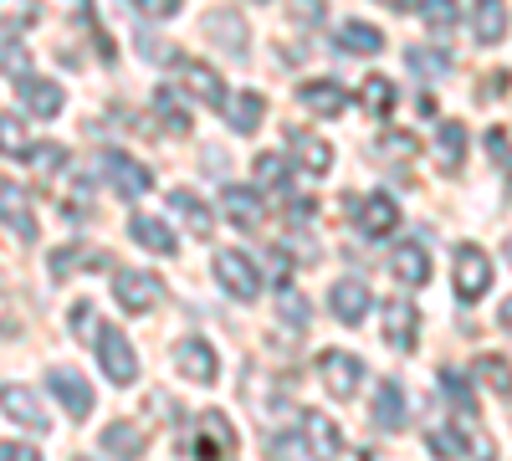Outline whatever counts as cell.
I'll use <instances>...</instances> for the list:
<instances>
[{
  "mask_svg": "<svg viewBox=\"0 0 512 461\" xmlns=\"http://www.w3.org/2000/svg\"><path fill=\"white\" fill-rule=\"evenodd\" d=\"M379 6H390V11H410V0H379Z\"/></svg>",
  "mask_w": 512,
  "mask_h": 461,
  "instance_id": "cell-51",
  "label": "cell"
},
{
  "mask_svg": "<svg viewBox=\"0 0 512 461\" xmlns=\"http://www.w3.org/2000/svg\"><path fill=\"white\" fill-rule=\"evenodd\" d=\"M297 103H303L313 118H338L349 108V88H344V82H333V77H313V82L297 88Z\"/></svg>",
  "mask_w": 512,
  "mask_h": 461,
  "instance_id": "cell-11",
  "label": "cell"
},
{
  "mask_svg": "<svg viewBox=\"0 0 512 461\" xmlns=\"http://www.w3.org/2000/svg\"><path fill=\"white\" fill-rule=\"evenodd\" d=\"M436 144H441V170H446V175H456V170H461V159H466V129H461L456 118H441Z\"/></svg>",
  "mask_w": 512,
  "mask_h": 461,
  "instance_id": "cell-30",
  "label": "cell"
},
{
  "mask_svg": "<svg viewBox=\"0 0 512 461\" xmlns=\"http://www.w3.org/2000/svg\"><path fill=\"white\" fill-rule=\"evenodd\" d=\"M487 149L497 154L502 170H512V154H507V134H502V129H492V134H487Z\"/></svg>",
  "mask_w": 512,
  "mask_h": 461,
  "instance_id": "cell-47",
  "label": "cell"
},
{
  "mask_svg": "<svg viewBox=\"0 0 512 461\" xmlns=\"http://www.w3.org/2000/svg\"><path fill=\"white\" fill-rule=\"evenodd\" d=\"M262 113H267L262 93H236L231 98V129L236 134H256V129H262Z\"/></svg>",
  "mask_w": 512,
  "mask_h": 461,
  "instance_id": "cell-31",
  "label": "cell"
},
{
  "mask_svg": "<svg viewBox=\"0 0 512 461\" xmlns=\"http://www.w3.org/2000/svg\"><path fill=\"white\" fill-rule=\"evenodd\" d=\"M98 175H103V185H108L113 195H123V200H144V195L154 190L149 164L134 159V154H123V149H103V154H98Z\"/></svg>",
  "mask_w": 512,
  "mask_h": 461,
  "instance_id": "cell-1",
  "label": "cell"
},
{
  "mask_svg": "<svg viewBox=\"0 0 512 461\" xmlns=\"http://www.w3.org/2000/svg\"><path fill=\"white\" fill-rule=\"evenodd\" d=\"M472 36L482 47H497L507 36V0H472Z\"/></svg>",
  "mask_w": 512,
  "mask_h": 461,
  "instance_id": "cell-22",
  "label": "cell"
},
{
  "mask_svg": "<svg viewBox=\"0 0 512 461\" xmlns=\"http://www.w3.org/2000/svg\"><path fill=\"white\" fill-rule=\"evenodd\" d=\"M425 446H431V456H436V461H461V456H466L461 436H456V431H446V426H436L431 436H425Z\"/></svg>",
  "mask_w": 512,
  "mask_h": 461,
  "instance_id": "cell-39",
  "label": "cell"
},
{
  "mask_svg": "<svg viewBox=\"0 0 512 461\" xmlns=\"http://www.w3.org/2000/svg\"><path fill=\"white\" fill-rule=\"evenodd\" d=\"M318 380L328 385L333 400H354L359 385H364V359L359 354H344V349H323L318 354Z\"/></svg>",
  "mask_w": 512,
  "mask_h": 461,
  "instance_id": "cell-4",
  "label": "cell"
},
{
  "mask_svg": "<svg viewBox=\"0 0 512 461\" xmlns=\"http://www.w3.org/2000/svg\"><path fill=\"white\" fill-rule=\"evenodd\" d=\"M36 16V0H0V26H31Z\"/></svg>",
  "mask_w": 512,
  "mask_h": 461,
  "instance_id": "cell-40",
  "label": "cell"
},
{
  "mask_svg": "<svg viewBox=\"0 0 512 461\" xmlns=\"http://www.w3.org/2000/svg\"><path fill=\"white\" fill-rule=\"evenodd\" d=\"M328 308H333V318L338 323H364V313H369V282H359V277H344V282H333V292H328Z\"/></svg>",
  "mask_w": 512,
  "mask_h": 461,
  "instance_id": "cell-17",
  "label": "cell"
},
{
  "mask_svg": "<svg viewBox=\"0 0 512 461\" xmlns=\"http://www.w3.org/2000/svg\"><path fill=\"white\" fill-rule=\"evenodd\" d=\"M0 410H6L11 415V421H21L26 431H52V415L47 410H41V400L26 390V385H0Z\"/></svg>",
  "mask_w": 512,
  "mask_h": 461,
  "instance_id": "cell-15",
  "label": "cell"
},
{
  "mask_svg": "<svg viewBox=\"0 0 512 461\" xmlns=\"http://www.w3.org/2000/svg\"><path fill=\"white\" fill-rule=\"evenodd\" d=\"M420 21L431 26L436 36H446L461 21V6H456V0H420Z\"/></svg>",
  "mask_w": 512,
  "mask_h": 461,
  "instance_id": "cell-35",
  "label": "cell"
},
{
  "mask_svg": "<svg viewBox=\"0 0 512 461\" xmlns=\"http://www.w3.org/2000/svg\"><path fill=\"white\" fill-rule=\"evenodd\" d=\"M0 144H6L11 154H21V149H26V134L16 129V118H0Z\"/></svg>",
  "mask_w": 512,
  "mask_h": 461,
  "instance_id": "cell-45",
  "label": "cell"
},
{
  "mask_svg": "<svg viewBox=\"0 0 512 461\" xmlns=\"http://www.w3.org/2000/svg\"><path fill=\"white\" fill-rule=\"evenodd\" d=\"M113 298H118V308H123V313H154V308L164 303V282H159L154 272H134V267H123V272L113 277Z\"/></svg>",
  "mask_w": 512,
  "mask_h": 461,
  "instance_id": "cell-5",
  "label": "cell"
},
{
  "mask_svg": "<svg viewBox=\"0 0 512 461\" xmlns=\"http://www.w3.org/2000/svg\"><path fill=\"white\" fill-rule=\"evenodd\" d=\"M185 0H134V11L149 16V21H169V16H180Z\"/></svg>",
  "mask_w": 512,
  "mask_h": 461,
  "instance_id": "cell-41",
  "label": "cell"
},
{
  "mask_svg": "<svg viewBox=\"0 0 512 461\" xmlns=\"http://www.w3.org/2000/svg\"><path fill=\"white\" fill-rule=\"evenodd\" d=\"M374 426L379 431H405L410 426V405H405L400 380H379V390H374Z\"/></svg>",
  "mask_w": 512,
  "mask_h": 461,
  "instance_id": "cell-18",
  "label": "cell"
},
{
  "mask_svg": "<svg viewBox=\"0 0 512 461\" xmlns=\"http://www.w3.org/2000/svg\"><path fill=\"white\" fill-rule=\"evenodd\" d=\"M16 328H21V313L11 308V298H6V292H0V339H11Z\"/></svg>",
  "mask_w": 512,
  "mask_h": 461,
  "instance_id": "cell-46",
  "label": "cell"
},
{
  "mask_svg": "<svg viewBox=\"0 0 512 461\" xmlns=\"http://www.w3.org/2000/svg\"><path fill=\"white\" fill-rule=\"evenodd\" d=\"M180 88L195 93V98L210 103V108H226V82L216 77V67H205V62H195V57L180 62Z\"/></svg>",
  "mask_w": 512,
  "mask_h": 461,
  "instance_id": "cell-16",
  "label": "cell"
},
{
  "mask_svg": "<svg viewBox=\"0 0 512 461\" xmlns=\"http://www.w3.org/2000/svg\"><path fill=\"white\" fill-rule=\"evenodd\" d=\"M0 67H6V77H11V82H21V77L31 72V57H26V47H6V52H0Z\"/></svg>",
  "mask_w": 512,
  "mask_h": 461,
  "instance_id": "cell-42",
  "label": "cell"
},
{
  "mask_svg": "<svg viewBox=\"0 0 512 461\" xmlns=\"http://www.w3.org/2000/svg\"><path fill=\"white\" fill-rule=\"evenodd\" d=\"M487 287H492V257L482 246H461L456 251V298L477 303V298H487Z\"/></svg>",
  "mask_w": 512,
  "mask_h": 461,
  "instance_id": "cell-8",
  "label": "cell"
},
{
  "mask_svg": "<svg viewBox=\"0 0 512 461\" xmlns=\"http://www.w3.org/2000/svg\"><path fill=\"white\" fill-rule=\"evenodd\" d=\"M169 205H175V216L185 221V231H190L195 241H210V236H216V211H210V205H205L195 190H175V195H169Z\"/></svg>",
  "mask_w": 512,
  "mask_h": 461,
  "instance_id": "cell-19",
  "label": "cell"
},
{
  "mask_svg": "<svg viewBox=\"0 0 512 461\" xmlns=\"http://www.w3.org/2000/svg\"><path fill=\"white\" fill-rule=\"evenodd\" d=\"M231 451H236V426L221 410H200L190 426V456L195 461H226Z\"/></svg>",
  "mask_w": 512,
  "mask_h": 461,
  "instance_id": "cell-2",
  "label": "cell"
},
{
  "mask_svg": "<svg viewBox=\"0 0 512 461\" xmlns=\"http://www.w3.org/2000/svg\"><path fill=\"white\" fill-rule=\"evenodd\" d=\"M0 221H6L21 241H36V216H31V200L16 190V185H6L0 180Z\"/></svg>",
  "mask_w": 512,
  "mask_h": 461,
  "instance_id": "cell-23",
  "label": "cell"
},
{
  "mask_svg": "<svg viewBox=\"0 0 512 461\" xmlns=\"http://www.w3.org/2000/svg\"><path fill=\"white\" fill-rule=\"evenodd\" d=\"M277 313H282V323H292V328H308V323H313V303H308L292 282L277 287Z\"/></svg>",
  "mask_w": 512,
  "mask_h": 461,
  "instance_id": "cell-33",
  "label": "cell"
},
{
  "mask_svg": "<svg viewBox=\"0 0 512 461\" xmlns=\"http://www.w3.org/2000/svg\"><path fill=\"white\" fill-rule=\"evenodd\" d=\"M338 52H354V57H379L384 52V31L369 21H344L338 26Z\"/></svg>",
  "mask_w": 512,
  "mask_h": 461,
  "instance_id": "cell-27",
  "label": "cell"
},
{
  "mask_svg": "<svg viewBox=\"0 0 512 461\" xmlns=\"http://www.w3.org/2000/svg\"><path fill=\"white\" fill-rule=\"evenodd\" d=\"M205 31H210V41H221V47L231 52V62H241L251 47H246V21H241V11H210L205 16Z\"/></svg>",
  "mask_w": 512,
  "mask_h": 461,
  "instance_id": "cell-20",
  "label": "cell"
},
{
  "mask_svg": "<svg viewBox=\"0 0 512 461\" xmlns=\"http://www.w3.org/2000/svg\"><path fill=\"white\" fill-rule=\"evenodd\" d=\"M472 369H477V380H482L487 390H497V395H512V364H507L502 354H482Z\"/></svg>",
  "mask_w": 512,
  "mask_h": 461,
  "instance_id": "cell-34",
  "label": "cell"
},
{
  "mask_svg": "<svg viewBox=\"0 0 512 461\" xmlns=\"http://www.w3.org/2000/svg\"><path fill=\"white\" fill-rule=\"evenodd\" d=\"M410 67H415L420 77H446V72H451V57H446L441 47H436V52H431V47H410Z\"/></svg>",
  "mask_w": 512,
  "mask_h": 461,
  "instance_id": "cell-38",
  "label": "cell"
},
{
  "mask_svg": "<svg viewBox=\"0 0 512 461\" xmlns=\"http://www.w3.org/2000/svg\"><path fill=\"white\" fill-rule=\"evenodd\" d=\"M93 349H98V364H103V374L113 385H134L139 380V354H134V344L123 339V328L103 323L93 333Z\"/></svg>",
  "mask_w": 512,
  "mask_h": 461,
  "instance_id": "cell-3",
  "label": "cell"
},
{
  "mask_svg": "<svg viewBox=\"0 0 512 461\" xmlns=\"http://www.w3.org/2000/svg\"><path fill=\"white\" fill-rule=\"evenodd\" d=\"M221 211H226V221H236V226H262V216H267V205H262V195L256 190H246V185H226L221 190Z\"/></svg>",
  "mask_w": 512,
  "mask_h": 461,
  "instance_id": "cell-21",
  "label": "cell"
},
{
  "mask_svg": "<svg viewBox=\"0 0 512 461\" xmlns=\"http://www.w3.org/2000/svg\"><path fill=\"white\" fill-rule=\"evenodd\" d=\"M390 272L405 287H425V282H431V251H425V241H395L390 246Z\"/></svg>",
  "mask_w": 512,
  "mask_h": 461,
  "instance_id": "cell-12",
  "label": "cell"
},
{
  "mask_svg": "<svg viewBox=\"0 0 512 461\" xmlns=\"http://www.w3.org/2000/svg\"><path fill=\"white\" fill-rule=\"evenodd\" d=\"M0 461H41V451L21 446V441H0Z\"/></svg>",
  "mask_w": 512,
  "mask_h": 461,
  "instance_id": "cell-44",
  "label": "cell"
},
{
  "mask_svg": "<svg viewBox=\"0 0 512 461\" xmlns=\"http://www.w3.org/2000/svg\"><path fill=\"white\" fill-rule=\"evenodd\" d=\"M47 390L57 395V405L72 415V421H88V415H93V385L82 380V374H77L72 364L47 369Z\"/></svg>",
  "mask_w": 512,
  "mask_h": 461,
  "instance_id": "cell-7",
  "label": "cell"
},
{
  "mask_svg": "<svg viewBox=\"0 0 512 461\" xmlns=\"http://www.w3.org/2000/svg\"><path fill=\"white\" fill-rule=\"evenodd\" d=\"M103 456H113V461H139L144 456V431L134 426V421H113V426H103Z\"/></svg>",
  "mask_w": 512,
  "mask_h": 461,
  "instance_id": "cell-25",
  "label": "cell"
},
{
  "mask_svg": "<svg viewBox=\"0 0 512 461\" xmlns=\"http://www.w3.org/2000/svg\"><path fill=\"white\" fill-rule=\"evenodd\" d=\"M303 436H308V446H313L318 456H338V451H344V431H338L323 410H308V415H303Z\"/></svg>",
  "mask_w": 512,
  "mask_h": 461,
  "instance_id": "cell-28",
  "label": "cell"
},
{
  "mask_svg": "<svg viewBox=\"0 0 512 461\" xmlns=\"http://www.w3.org/2000/svg\"><path fill=\"white\" fill-rule=\"evenodd\" d=\"M154 113L164 118V129H169V134H190V108L180 103L175 88H159V93H154Z\"/></svg>",
  "mask_w": 512,
  "mask_h": 461,
  "instance_id": "cell-32",
  "label": "cell"
},
{
  "mask_svg": "<svg viewBox=\"0 0 512 461\" xmlns=\"http://www.w3.org/2000/svg\"><path fill=\"white\" fill-rule=\"evenodd\" d=\"M292 16L297 21H323V0H292Z\"/></svg>",
  "mask_w": 512,
  "mask_h": 461,
  "instance_id": "cell-48",
  "label": "cell"
},
{
  "mask_svg": "<svg viewBox=\"0 0 512 461\" xmlns=\"http://www.w3.org/2000/svg\"><path fill=\"white\" fill-rule=\"evenodd\" d=\"M26 164H31L41 180H52L62 164H67V149H57V144H31V159H26Z\"/></svg>",
  "mask_w": 512,
  "mask_h": 461,
  "instance_id": "cell-37",
  "label": "cell"
},
{
  "mask_svg": "<svg viewBox=\"0 0 512 461\" xmlns=\"http://www.w3.org/2000/svg\"><path fill=\"white\" fill-rule=\"evenodd\" d=\"M359 103L369 108V118H390L395 113V103H400V88H395V82L390 77H364V88H359Z\"/></svg>",
  "mask_w": 512,
  "mask_h": 461,
  "instance_id": "cell-29",
  "label": "cell"
},
{
  "mask_svg": "<svg viewBox=\"0 0 512 461\" xmlns=\"http://www.w3.org/2000/svg\"><path fill=\"white\" fill-rule=\"evenodd\" d=\"M287 144H292L297 164H303L308 175H328V170H333V149H328L318 134H308V129H287Z\"/></svg>",
  "mask_w": 512,
  "mask_h": 461,
  "instance_id": "cell-24",
  "label": "cell"
},
{
  "mask_svg": "<svg viewBox=\"0 0 512 461\" xmlns=\"http://www.w3.org/2000/svg\"><path fill=\"white\" fill-rule=\"evenodd\" d=\"M497 318H502V328H507V333H512V298H507V303H502V313H497Z\"/></svg>",
  "mask_w": 512,
  "mask_h": 461,
  "instance_id": "cell-50",
  "label": "cell"
},
{
  "mask_svg": "<svg viewBox=\"0 0 512 461\" xmlns=\"http://www.w3.org/2000/svg\"><path fill=\"white\" fill-rule=\"evenodd\" d=\"M16 98H21V108H26L31 118H57V113H62V82L26 72V77L16 82Z\"/></svg>",
  "mask_w": 512,
  "mask_h": 461,
  "instance_id": "cell-14",
  "label": "cell"
},
{
  "mask_svg": "<svg viewBox=\"0 0 512 461\" xmlns=\"http://www.w3.org/2000/svg\"><path fill=\"white\" fill-rule=\"evenodd\" d=\"M441 385H446V395H451L461 410L472 405V395H466V385H461V374H456V369H441Z\"/></svg>",
  "mask_w": 512,
  "mask_h": 461,
  "instance_id": "cell-43",
  "label": "cell"
},
{
  "mask_svg": "<svg viewBox=\"0 0 512 461\" xmlns=\"http://www.w3.org/2000/svg\"><path fill=\"white\" fill-rule=\"evenodd\" d=\"M384 344L395 354H410L420 344V308L410 298H390L384 303Z\"/></svg>",
  "mask_w": 512,
  "mask_h": 461,
  "instance_id": "cell-9",
  "label": "cell"
},
{
  "mask_svg": "<svg viewBox=\"0 0 512 461\" xmlns=\"http://www.w3.org/2000/svg\"><path fill=\"white\" fill-rule=\"evenodd\" d=\"M216 277H221V287L231 292L236 303L262 298V272H256V262L246 257V251H216Z\"/></svg>",
  "mask_w": 512,
  "mask_h": 461,
  "instance_id": "cell-6",
  "label": "cell"
},
{
  "mask_svg": "<svg viewBox=\"0 0 512 461\" xmlns=\"http://www.w3.org/2000/svg\"><path fill=\"white\" fill-rule=\"evenodd\" d=\"M292 446H297L292 436H277V441L267 446V456H272V461H292Z\"/></svg>",
  "mask_w": 512,
  "mask_h": 461,
  "instance_id": "cell-49",
  "label": "cell"
},
{
  "mask_svg": "<svg viewBox=\"0 0 512 461\" xmlns=\"http://www.w3.org/2000/svg\"><path fill=\"white\" fill-rule=\"evenodd\" d=\"M175 364H180V374L190 385H216L221 380V359H216V349H210L205 339H185L175 349Z\"/></svg>",
  "mask_w": 512,
  "mask_h": 461,
  "instance_id": "cell-13",
  "label": "cell"
},
{
  "mask_svg": "<svg viewBox=\"0 0 512 461\" xmlns=\"http://www.w3.org/2000/svg\"><path fill=\"white\" fill-rule=\"evenodd\" d=\"M77 461H88V456H77Z\"/></svg>",
  "mask_w": 512,
  "mask_h": 461,
  "instance_id": "cell-53",
  "label": "cell"
},
{
  "mask_svg": "<svg viewBox=\"0 0 512 461\" xmlns=\"http://www.w3.org/2000/svg\"><path fill=\"white\" fill-rule=\"evenodd\" d=\"M292 180V164L282 154H256V185L262 190H282Z\"/></svg>",
  "mask_w": 512,
  "mask_h": 461,
  "instance_id": "cell-36",
  "label": "cell"
},
{
  "mask_svg": "<svg viewBox=\"0 0 512 461\" xmlns=\"http://www.w3.org/2000/svg\"><path fill=\"white\" fill-rule=\"evenodd\" d=\"M507 262H512V241H507Z\"/></svg>",
  "mask_w": 512,
  "mask_h": 461,
  "instance_id": "cell-52",
  "label": "cell"
},
{
  "mask_svg": "<svg viewBox=\"0 0 512 461\" xmlns=\"http://www.w3.org/2000/svg\"><path fill=\"white\" fill-rule=\"evenodd\" d=\"M354 226L369 236V241H384L395 226H400V205L390 200V195H359V205H354Z\"/></svg>",
  "mask_w": 512,
  "mask_h": 461,
  "instance_id": "cell-10",
  "label": "cell"
},
{
  "mask_svg": "<svg viewBox=\"0 0 512 461\" xmlns=\"http://www.w3.org/2000/svg\"><path fill=\"white\" fill-rule=\"evenodd\" d=\"M128 236H134L144 251H154V257H175V251H180L175 231H169L164 221H154V216H134V221H128Z\"/></svg>",
  "mask_w": 512,
  "mask_h": 461,
  "instance_id": "cell-26",
  "label": "cell"
}]
</instances>
